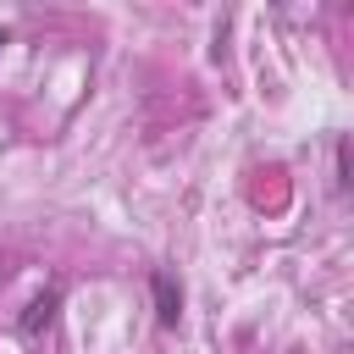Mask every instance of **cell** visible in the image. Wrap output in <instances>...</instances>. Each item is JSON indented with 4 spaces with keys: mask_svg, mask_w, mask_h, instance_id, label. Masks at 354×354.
Returning a JSON list of instances; mask_svg holds the SVG:
<instances>
[{
    "mask_svg": "<svg viewBox=\"0 0 354 354\" xmlns=\"http://www.w3.org/2000/svg\"><path fill=\"white\" fill-rule=\"evenodd\" d=\"M50 315H55V293H44V299H33V304H28L22 332H28V337H39V326H50Z\"/></svg>",
    "mask_w": 354,
    "mask_h": 354,
    "instance_id": "2",
    "label": "cell"
},
{
    "mask_svg": "<svg viewBox=\"0 0 354 354\" xmlns=\"http://www.w3.org/2000/svg\"><path fill=\"white\" fill-rule=\"evenodd\" d=\"M0 44H6V33H0Z\"/></svg>",
    "mask_w": 354,
    "mask_h": 354,
    "instance_id": "3",
    "label": "cell"
},
{
    "mask_svg": "<svg viewBox=\"0 0 354 354\" xmlns=\"http://www.w3.org/2000/svg\"><path fill=\"white\" fill-rule=\"evenodd\" d=\"M149 288H155V315H160V326H177V315H183V288L171 282V271H155Z\"/></svg>",
    "mask_w": 354,
    "mask_h": 354,
    "instance_id": "1",
    "label": "cell"
}]
</instances>
